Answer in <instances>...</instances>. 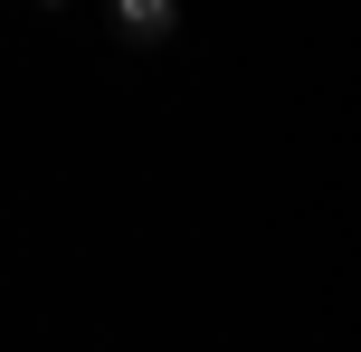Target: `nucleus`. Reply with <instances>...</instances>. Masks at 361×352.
<instances>
[{
    "label": "nucleus",
    "instance_id": "nucleus-1",
    "mask_svg": "<svg viewBox=\"0 0 361 352\" xmlns=\"http://www.w3.org/2000/svg\"><path fill=\"white\" fill-rule=\"evenodd\" d=\"M114 19H124L133 38H171V19H180V0H114Z\"/></svg>",
    "mask_w": 361,
    "mask_h": 352
}]
</instances>
